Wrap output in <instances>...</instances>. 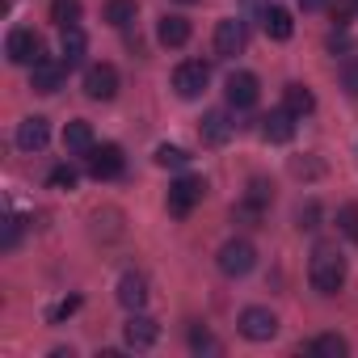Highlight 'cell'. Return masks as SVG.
I'll return each instance as SVG.
<instances>
[{
  "mask_svg": "<svg viewBox=\"0 0 358 358\" xmlns=\"http://www.w3.org/2000/svg\"><path fill=\"white\" fill-rule=\"evenodd\" d=\"M308 282H312V291H320V295H337L341 282H345V257H341L333 245H316V253H312V262H308Z\"/></svg>",
  "mask_w": 358,
  "mask_h": 358,
  "instance_id": "6da1fadb",
  "label": "cell"
},
{
  "mask_svg": "<svg viewBox=\"0 0 358 358\" xmlns=\"http://www.w3.org/2000/svg\"><path fill=\"white\" fill-rule=\"evenodd\" d=\"M203 194H207V182H203V177H177V182L169 186V215H177V220H182V215H190L199 203H203Z\"/></svg>",
  "mask_w": 358,
  "mask_h": 358,
  "instance_id": "7a4b0ae2",
  "label": "cell"
},
{
  "mask_svg": "<svg viewBox=\"0 0 358 358\" xmlns=\"http://www.w3.org/2000/svg\"><path fill=\"white\" fill-rule=\"evenodd\" d=\"M207 85H211V68H207L203 59H186V64H177V72H173V89H177V97L194 101V97H203V93H207Z\"/></svg>",
  "mask_w": 358,
  "mask_h": 358,
  "instance_id": "3957f363",
  "label": "cell"
},
{
  "mask_svg": "<svg viewBox=\"0 0 358 358\" xmlns=\"http://www.w3.org/2000/svg\"><path fill=\"white\" fill-rule=\"evenodd\" d=\"M215 262H220V270H224L228 278H245V274L257 266V249H253L249 241H228Z\"/></svg>",
  "mask_w": 358,
  "mask_h": 358,
  "instance_id": "277c9868",
  "label": "cell"
},
{
  "mask_svg": "<svg viewBox=\"0 0 358 358\" xmlns=\"http://www.w3.org/2000/svg\"><path fill=\"white\" fill-rule=\"evenodd\" d=\"M5 55H9V64H38L43 59V38L34 34V30H9V38H5Z\"/></svg>",
  "mask_w": 358,
  "mask_h": 358,
  "instance_id": "5b68a950",
  "label": "cell"
},
{
  "mask_svg": "<svg viewBox=\"0 0 358 358\" xmlns=\"http://www.w3.org/2000/svg\"><path fill=\"white\" fill-rule=\"evenodd\" d=\"M64 80H68V64L64 59H38V64H30V89L34 93H59L64 89Z\"/></svg>",
  "mask_w": 358,
  "mask_h": 358,
  "instance_id": "8992f818",
  "label": "cell"
},
{
  "mask_svg": "<svg viewBox=\"0 0 358 358\" xmlns=\"http://www.w3.org/2000/svg\"><path fill=\"white\" fill-rule=\"evenodd\" d=\"M85 164H89V173L97 177V182H110V177H118V173L127 169L118 143H101V148H93V152L85 156Z\"/></svg>",
  "mask_w": 358,
  "mask_h": 358,
  "instance_id": "52a82bcc",
  "label": "cell"
},
{
  "mask_svg": "<svg viewBox=\"0 0 358 358\" xmlns=\"http://www.w3.org/2000/svg\"><path fill=\"white\" fill-rule=\"evenodd\" d=\"M257 93H262V85H257L253 72H232L228 85H224V97H228L232 110H253L257 106Z\"/></svg>",
  "mask_w": 358,
  "mask_h": 358,
  "instance_id": "ba28073f",
  "label": "cell"
},
{
  "mask_svg": "<svg viewBox=\"0 0 358 358\" xmlns=\"http://www.w3.org/2000/svg\"><path fill=\"white\" fill-rule=\"evenodd\" d=\"M114 93H118V68H114V64H93V68L85 72V97L110 101Z\"/></svg>",
  "mask_w": 358,
  "mask_h": 358,
  "instance_id": "9c48e42d",
  "label": "cell"
},
{
  "mask_svg": "<svg viewBox=\"0 0 358 358\" xmlns=\"http://www.w3.org/2000/svg\"><path fill=\"white\" fill-rule=\"evenodd\" d=\"M270 199H274V186L266 182V177H253V182H249V194H245V203L236 207V220H249V224H257V220L266 215Z\"/></svg>",
  "mask_w": 358,
  "mask_h": 358,
  "instance_id": "30bf717a",
  "label": "cell"
},
{
  "mask_svg": "<svg viewBox=\"0 0 358 358\" xmlns=\"http://www.w3.org/2000/svg\"><path fill=\"white\" fill-rule=\"evenodd\" d=\"M241 333H245L249 341H270V337L278 333V316H274L270 308H245V312H241Z\"/></svg>",
  "mask_w": 358,
  "mask_h": 358,
  "instance_id": "8fae6325",
  "label": "cell"
},
{
  "mask_svg": "<svg viewBox=\"0 0 358 358\" xmlns=\"http://www.w3.org/2000/svg\"><path fill=\"white\" fill-rule=\"evenodd\" d=\"M241 51H245V22L224 17V22L215 26V55H220V59H232V55H241Z\"/></svg>",
  "mask_w": 358,
  "mask_h": 358,
  "instance_id": "7c38bea8",
  "label": "cell"
},
{
  "mask_svg": "<svg viewBox=\"0 0 358 358\" xmlns=\"http://www.w3.org/2000/svg\"><path fill=\"white\" fill-rule=\"evenodd\" d=\"M232 131H236V122L228 118V110H207V114H203V122H199V135H203V143H211V148L228 143V139H232Z\"/></svg>",
  "mask_w": 358,
  "mask_h": 358,
  "instance_id": "4fadbf2b",
  "label": "cell"
},
{
  "mask_svg": "<svg viewBox=\"0 0 358 358\" xmlns=\"http://www.w3.org/2000/svg\"><path fill=\"white\" fill-rule=\"evenodd\" d=\"M262 139L266 143H291L295 139V114L282 106V110H270L262 118Z\"/></svg>",
  "mask_w": 358,
  "mask_h": 358,
  "instance_id": "5bb4252c",
  "label": "cell"
},
{
  "mask_svg": "<svg viewBox=\"0 0 358 358\" xmlns=\"http://www.w3.org/2000/svg\"><path fill=\"white\" fill-rule=\"evenodd\" d=\"M47 139H51V127H47V118H43V114H34V118H22V122H17V148H22V152H43V148H47Z\"/></svg>",
  "mask_w": 358,
  "mask_h": 358,
  "instance_id": "9a60e30c",
  "label": "cell"
},
{
  "mask_svg": "<svg viewBox=\"0 0 358 358\" xmlns=\"http://www.w3.org/2000/svg\"><path fill=\"white\" fill-rule=\"evenodd\" d=\"M122 337H127V345H131V350H148V345H156V337H160V329H156V320H152V316H143V312H135V316L127 320V329H122Z\"/></svg>",
  "mask_w": 358,
  "mask_h": 358,
  "instance_id": "2e32d148",
  "label": "cell"
},
{
  "mask_svg": "<svg viewBox=\"0 0 358 358\" xmlns=\"http://www.w3.org/2000/svg\"><path fill=\"white\" fill-rule=\"evenodd\" d=\"M93 148H97V139H93V127L85 118H76V122L64 127V152L68 156H89Z\"/></svg>",
  "mask_w": 358,
  "mask_h": 358,
  "instance_id": "e0dca14e",
  "label": "cell"
},
{
  "mask_svg": "<svg viewBox=\"0 0 358 358\" xmlns=\"http://www.w3.org/2000/svg\"><path fill=\"white\" fill-rule=\"evenodd\" d=\"M118 303H122V308H131V312H139V308L148 303V278H143V274H135V270H131V274H122V278H118Z\"/></svg>",
  "mask_w": 358,
  "mask_h": 358,
  "instance_id": "ac0fdd59",
  "label": "cell"
},
{
  "mask_svg": "<svg viewBox=\"0 0 358 358\" xmlns=\"http://www.w3.org/2000/svg\"><path fill=\"white\" fill-rule=\"evenodd\" d=\"M156 38H160V47H186L190 43V22L177 17V13H164L160 26H156Z\"/></svg>",
  "mask_w": 358,
  "mask_h": 358,
  "instance_id": "d6986e66",
  "label": "cell"
},
{
  "mask_svg": "<svg viewBox=\"0 0 358 358\" xmlns=\"http://www.w3.org/2000/svg\"><path fill=\"white\" fill-rule=\"evenodd\" d=\"M59 51H64V64H68V68L85 64V51H89L85 30H80V26H68V30H64V38H59Z\"/></svg>",
  "mask_w": 358,
  "mask_h": 358,
  "instance_id": "ffe728a7",
  "label": "cell"
},
{
  "mask_svg": "<svg viewBox=\"0 0 358 358\" xmlns=\"http://www.w3.org/2000/svg\"><path fill=\"white\" fill-rule=\"evenodd\" d=\"M282 106H287L295 118H308V114L316 110V97H312L308 85H287V89H282Z\"/></svg>",
  "mask_w": 358,
  "mask_h": 358,
  "instance_id": "44dd1931",
  "label": "cell"
},
{
  "mask_svg": "<svg viewBox=\"0 0 358 358\" xmlns=\"http://www.w3.org/2000/svg\"><path fill=\"white\" fill-rule=\"evenodd\" d=\"M262 22H266V34H270L274 43H287V38H291V30H295V22H291V13H287L282 5H270Z\"/></svg>",
  "mask_w": 358,
  "mask_h": 358,
  "instance_id": "7402d4cb",
  "label": "cell"
},
{
  "mask_svg": "<svg viewBox=\"0 0 358 358\" xmlns=\"http://www.w3.org/2000/svg\"><path fill=\"white\" fill-rule=\"evenodd\" d=\"M308 354H316V358H345L350 345H345V337H337V333H320V337L308 341Z\"/></svg>",
  "mask_w": 358,
  "mask_h": 358,
  "instance_id": "603a6c76",
  "label": "cell"
},
{
  "mask_svg": "<svg viewBox=\"0 0 358 358\" xmlns=\"http://www.w3.org/2000/svg\"><path fill=\"white\" fill-rule=\"evenodd\" d=\"M135 13H139L135 0H110V5H106V22H110L114 30H127V26L135 22Z\"/></svg>",
  "mask_w": 358,
  "mask_h": 358,
  "instance_id": "cb8c5ba5",
  "label": "cell"
},
{
  "mask_svg": "<svg viewBox=\"0 0 358 358\" xmlns=\"http://www.w3.org/2000/svg\"><path fill=\"white\" fill-rule=\"evenodd\" d=\"M51 22H55L59 30L76 26V22H80V0H55V5H51Z\"/></svg>",
  "mask_w": 358,
  "mask_h": 358,
  "instance_id": "d4e9b609",
  "label": "cell"
},
{
  "mask_svg": "<svg viewBox=\"0 0 358 358\" xmlns=\"http://www.w3.org/2000/svg\"><path fill=\"white\" fill-rule=\"evenodd\" d=\"M337 228H341V236H345L350 245H358V203H345V207L337 211Z\"/></svg>",
  "mask_w": 358,
  "mask_h": 358,
  "instance_id": "484cf974",
  "label": "cell"
},
{
  "mask_svg": "<svg viewBox=\"0 0 358 358\" xmlns=\"http://www.w3.org/2000/svg\"><path fill=\"white\" fill-rule=\"evenodd\" d=\"M156 164H164V169H186L190 164V152L186 148H173V143H160L156 148Z\"/></svg>",
  "mask_w": 358,
  "mask_h": 358,
  "instance_id": "4316f807",
  "label": "cell"
},
{
  "mask_svg": "<svg viewBox=\"0 0 358 358\" xmlns=\"http://www.w3.org/2000/svg\"><path fill=\"white\" fill-rule=\"evenodd\" d=\"M47 186H51V190H72V186H76V169H72V164H59V169H51Z\"/></svg>",
  "mask_w": 358,
  "mask_h": 358,
  "instance_id": "83f0119b",
  "label": "cell"
},
{
  "mask_svg": "<svg viewBox=\"0 0 358 358\" xmlns=\"http://www.w3.org/2000/svg\"><path fill=\"white\" fill-rule=\"evenodd\" d=\"M76 308H80V295H68V299H59V303L47 312V320H51V324H59V320H64V316H72Z\"/></svg>",
  "mask_w": 358,
  "mask_h": 358,
  "instance_id": "f1b7e54d",
  "label": "cell"
},
{
  "mask_svg": "<svg viewBox=\"0 0 358 358\" xmlns=\"http://www.w3.org/2000/svg\"><path fill=\"white\" fill-rule=\"evenodd\" d=\"M341 85H345L350 97H358V59H345V68H341Z\"/></svg>",
  "mask_w": 358,
  "mask_h": 358,
  "instance_id": "f546056e",
  "label": "cell"
},
{
  "mask_svg": "<svg viewBox=\"0 0 358 358\" xmlns=\"http://www.w3.org/2000/svg\"><path fill=\"white\" fill-rule=\"evenodd\" d=\"M190 345H194V350H207V354H215V350H220V341H215L207 329H194V333H190Z\"/></svg>",
  "mask_w": 358,
  "mask_h": 358,
  "instance_id": "4dcf8cb0",
  "label": "cell"
},
{
  "mask_svg": "<svg viewBox=\"0 0 358 358\" xmlns=\"http://www.w3.org/2000/svg\"><path fill=\"white\" fill-rule=\"evenodd\" d=\"M316 220H320V207H316V203L299 207V228H308V232H312V228H316Z\"/></svg>",
  "mask_w": 358,
  "mask_h": 358,
  "instance_id": "1f68e13d",
  "label": "cell"
},
{
  "mask_svg": "<svg viewBox=\"0 0 358 358\" xmlns=\"http://www.w3.org/2000/svg\"><path fill=\"white\" fill-rule=\"evenodd\" d=\"M17 236H22V220H17V215H9V220H5V249H13V245H17Z\"/></svg>",
  "mask_w": 358,
  "mask_h": 358,
  "instance_id": "d6a6232c",
  "label": "cell"
},
{
  "mask_svg": "<svg viewBox=\"0 0 358 358\" xmlns=\"http://www.w3.org/2000/svg\"><path fill=\"white\" fill-rule=\"evenodd\" d=\"M324 5H329V0H299V9H303V13H320Z\"/></svg>",
  "mask_w": 358,
  "mask_h": 358,
  "instance_id": "836d02e7",
  "label": "cell"
},
{
  "mask_svg": "<svg viewBox=\"0 0 358 358\" xmlns=\"http://www.w3.org/2000/svg\"><path fill=\"white\" fill-rule=\"evenodd\" d=\"M182 5H194V0H182Z\"/></svg>",
  "mask_w": 358,
  "mask_h": 358,
  "instance_id": "e575fe53",
  "label": "cell"
},
{
  "mask_svg": "<svg viewBox=\"0 0 358 358\" xmlns=\"http://www.w3.org/2000/svg\"><path fill=\"white\" fill-rule=\"evenodd\" d=\"M354 9H358V0H354Z\"/></svg>",
  "mask_w": 358,
  "mask_h": 358,
  "instance_id": "d590c367",
  "label": "cell"
}]
</instances>
